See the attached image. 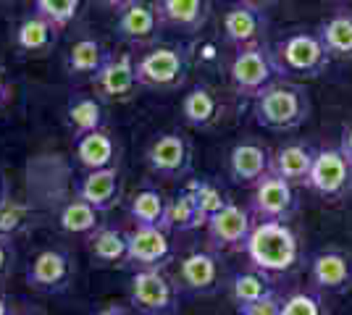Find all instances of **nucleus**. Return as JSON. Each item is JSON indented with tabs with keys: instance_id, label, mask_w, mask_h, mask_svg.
Wrapping results in <instances>:
<instances>
[{
	"instance_id": "6e6552de",
	"label": "nucleus",
	"mask_w": 352,
	"mask_h": 315,
	"mask_svg": "<svg viewBox=\"0 0 352 315\" xmlns=\"http://www.w3.org/2000/svg\"><path fill=\"white\" fill-rule=\"evenodd\" d=\"M252 215L258 221H289L297 210L294 184L268 171L263 179L252 187Z\"/></svg>"
},
{
	"instance_id": "9b49d317",
	"label": "nucleus",
	"mask_w": 352,
	"mask_h": 315,
	"mask_svg": "<svg viewBox=\"0 0 352 315\" xmlns=\"http://www.w3.org/2000/svg\"><path fill=\"white\" fill-rule=\"evenodd\" d=\"M252 210L242 208L236 202H226L219 213L208 218V240L216 250H245L252 234Z\"/></svg>"
},
{
	"instance_id": "f704fd0d",
	"label": "nucleus",
	"mask_w": 352,
	"mask_h": 315,
	"mask_svg": "<svg viewBox=\"0 0 352 315\" xmlns=\"http://www.w3.org/2000/svg\"><path fill=\"white\" fill-rule=\"evenodd\" d=\"M190 189L195 192V200H197V208H200V215L206 218V224H208V218L213 215V213H219L229 200H223V195H221V189L213 184V181H206V179H200V181H192L190 184Z\"/></svg>"
},
{
	"instance_id": "ea45409f",
	"label": "nucleus",
	"mask_w": 352,
	"mask_h": 315,
	"mask_svg": "<svg viewBox=\"0 0 352 315\" xmlns=\"http://www.w3.org/2000/svg\"><path fill=\"white\" fill-rule=\"evenodd\" d=\"M236 3H242V5H250V8H261V11H265V8H271L276 0H236Z\"/></svg>"
},
{
	"instance_id": "4468645a",
	"label": "nucleus",
	"mask_w": 352,
	"mask_h": 315,
	"mask_svg": "<svg viewBox=\"0 0 352 315\" xmlns=\"http://www.w3.org/2000/svg\"><path fill=\"white\" fill-rule=\"evenodd\" d=\"M176 286L179 292L190 294H213L221 286V263L216 253L195 250L179 260L176 270Z\"/></svg>"
},
{
	"instance_id": "72a5a7b5",
	"label": "nucleus",
	"mask_w": 352,
	"mask_h": 315,
	"mask_svg": "<svg viewBox=\"0 0 352 315\" xmlns=\"http://www.w3.org/2000/svg\"><path fill=\"white\" fill-rule=\"evenodd\" d=\"M279 315H329L321 292H294L281 300Z\"/></svg>"
},
{
	"instance_id": "20e7f679",
	"label": "nucleus",
	"mask_w": 352,
	"mask_h": 315,
	"mask_svg": "<svg viewBox=\"0 0 352 315\" xmlns=\"http://www.w3.org/2000/svg\"><path fill=\"white\" fill-rule=\"evenodd\" d=\"M279 74V66L274 58V47L265 43L248 47H236L232 66H229V79L236 95H248V97H258L263 90H268Z\"/></svg>"
},
{
	"instance_id": "a18cd8bd",
	"label": "nucleus",
	"mask_w": 352,
	"mask_h": 315,
	"mask_svg": "<svg viewBox=\"0 0 352 315\" xmlns=\"http://www.w3.org/2000/svg\"><path fill=\"white\" fill-rule=\"evenodd\" d=\"M0 197H3V181H0ZM0 202H3V200H0Z\"/></svg>"
},
{
	"instance_id": "2eb2a0df",
	"label": "nucleus",
	"mask_w": 352,
	"mask_h": 315,
	"mask_svg": "<svg viewBox=\"0 0 352 315\" xmlns=\"http://www.w3.org/2000/svg\"><path fill=\"white\" fill-rule=\"evenodd\" d=\"M310 281L316 292L344 294L352 289V255L344 250H321L310 260Z\"/></svg>"
},
{
	"instance_id": "9d476101",
	"label": "nucleus",
	"mask_w": 352,
	"mask_h": 315,
	"mask_svg": "<svg viewBox=\"0 0 352 315\" xmlns=\"http://www.w3.org/2000/svg\"><path fill=\"white\" fill-rule=\"evenodd\" d=\"M140 87L137 82V58L132 53H121V56H108L103 69L92 76V90L95 97L103 103H116L132 97V92Z\"/></svg>"
},
{
	"instance_id": "393cba45",
	"label": "nucleus",
	"mask_w": 352,
	"mask_h": 315,
	"mask_svg": "<svg viewBox=\"0 0 352 315\" xmlns=\"http://www.w3.org/2000/svg\"><path fill=\"white\" fill-rule=\"evenodd\" d=\"M87 250L100 266H126V234L113 226H98L87 237Z\"/></svg>"
},
{
	"instance_id": "473e14b6",
	"label": "nucleus",
	"mask_w": 352,
	"mask_h": 315,
	"mask_svg": "<svg viewBox=\"0 0 352 315\" xmlns=\"http://www.w3.org/2000/svg\"><path fill=\"white\" fill-rule=\"evenodd\" d=\"M32 5H34V14L47 19L56 30H63L79 14L82 0H32Z\"/></svg>"
},
{
	"instance_id": "f8f14e48",
	"label": "nucleus",
	"mask_w": 352,
	"mask_h": 315,
	"mask_svg": "<svg viewBox=\"0 0 352 315\" xmlns=\"http://www.w3.org/2000/svg\"><path fill=\"white\" fill-rule=\"evenodd\" d=\"M72 276L74 263L69 253L58 247H47L32 257L30 268H27V284L43 294H60L69 289Z\"/></svg>"
},
{
	"instance_id": "37998d69",
	"label": "nucleus",
	"mask_w": 352,
	"mask_h": 315,
	"mask_svg": "<svg viewBox=\"0 0 352 315\" xmlns=\"http://www.w3.org/2000/svg\"><path fill=\"white\" fill-rule=\"evenodd\" d=\"M0 315H14V307L6 297H0Z\"/></svg>"
},
{
	"instance_id": "7ed1b4c3",
	"label": "nucleus",
	"mask_w": 352,
	"mask_h": 315,
	"mask_svg": "<svg viewBox=\"0 0 352 315\" xmlns=\"http://www.w3.org/2000/svg\"><path fill=\"white\" fill-rule=\"evenodd\" d=\"M274 58L279 74L292 79H318L331 63L318 32H292L281 37L274 45Z\"/></svg>"
},
{
	"instance_id": "f257e3e1",
	"label": "nucleus",
	"mask_w": 352,
	"mask_h": 315,
	"mask_svg": "<svg viewBox=\"0 0 352 315\" xmlns=\"http://www.w3.org/2000/svg\"><path fill=\"white\" fill-rule=\"evenodd\" d=\"M252 268L265 273H289L300 263V240L284 221H258L245 244Z\"/></svg>"
},
{
	"instance_id": "5701e85b",
	"label": "nucleus",
	"mask_w": 352,
	"mask_h": 315,
	"mask_svg": "<svg viewBox=\"0 0 352 315\" xmlns=\"http://www.w3.org/2000/svg\"><path fill=\"white\" fill-rule=\"evenodd\" d=\"M74 155H76L79 165H85L87 171L116 165V145H113L111 135L103 129L74 137Z\"/></svg>"
},
{
	"instance_id": "4be33fe9",
	"label": "nucleus",
	"mask_w": 352,
	"mask_h": 315,
	"mask_svg": "<svg viewBox=\"0 0 352 315\" xmlns=\"http://www.w3.org/2000/svg\"><path fill=\"white\" fill-rule=\"evenodd\" d=\"M274 292L276 289H274V281H271V273H265L261 268L239 270L229 281V294H232V302L236 305V310L258 305L261 300L271 297Z\"/></svg>"
},
{
	"instance_id": "aec40b11",
	"label": "nucleus",
	"mask_w": 352,
	"mask_h": 315,
	"mask_svg": "<svg viewBox=\"0 0 352 315\" xmlns=\"http://www.w3.org/2000/svg\"><path fill=\"white\" fill-rule=\"evenodd\" d=\"M268 171H271V152L255 139L236 142L232 152H229V174H232V179L236 184L255 187Z\"/></svg>"
},
{
	"instance_id": "f03ea898",
	"label": "nucleus",
	"mask_w": 352,
	"mask_h": 315,
	"mask_svg": "<svg viewBox=\"0 0 352 315\" xmlns=\"http://www.w3.org/2000/svg\"><path fill=\"white\" fill-rule=\"evenodd\" d=\"M255 121L268 132H294L310 116V97L300 84L274 82L255 97Z\"/></svg>"
},
{
	"instance_id": "4c0bfd02",
	"label": "nucleus",
	"mask_w": 352,
	"mask_h": 315,
	"mask_svg": "<svg viewBox=\"0 0 352 315\" xmlns=\"http://www.w3.org/2000/svg\"><path fill=\"white\" fill-rule=\"evenodd\" d=\"M339 148H342V152L347 155L352 161V124H347L344 126V132H342V142H339Z\"/></svg>"
},
{
	"instance_id": "79ce46f5",
	"label": "nucleus",
	"mask_w": 352,
	"mask_h": 315,
	"mask_svg": "<svg viewBox=\"0 0 352 315\" xmlns=\"http://www.w3.org/2000/svg\"><path fill=\"white\" fill-rule=\"evenodd\" d=\"M8 95H11V90H8V84H6V79H3V74H0V105L8 100Z\"/></svg>"
},
{
	"instance_id": "a19ab883",
	"label": "nucleus",
	"mask_w": 352,
	"mask_h": 315,
	"mask_svg": "<svg viewBox=\"0 0 352 315\" xmlns=\"http://www.w3.org/2000/svg\"><path fill=\"white\" fill-rule=\"evenodd\" d=\"M89 315H126V310L118 307V305H105V307H100V310H95V313Z\"/></svg>"
},
{
	"instance_id": "b1692460",
	"label": "nucleus",
	"mask_w": 352,
	"mask_h": 315,
	"mask_svg": "<svg viewBox=\"0 0 352 315\" xmlns=\"http://www.w3.org/2000/svg\"><path fill=\"white\" fill-rule=\"evenodd\" d=\"M182 116L184 121L195 126V129H208L221 119V103L216 97V92L206 87V84H197L192 87L184 97H182Z\"/></svg>"
},
{
	"instance_id": "412c9836",
	"label": "nucleus",
	"mask_w": 352,
	"mask_h": 315,
	"mask_svg": "<svg viewBox=\"0 0 352 315\" xmlns=\"http://www.w3.org/2000/svg\"><path fill=\"white\" fill-rule=\"evenodd\" d=\"M155 11L163 27L197 34L210 19V0H155Z\"/></svg>"
},
{
	"instance_id": "2f4dec72",
	"label": "nucleus",
	"mask_w": 352,
	"mask_h": 315,
	"mask_svg": "<svg viewBox=\"0 0 352 315\" xmlns=\"http://www.w3.org/2000/svg\"><path fill=\"white\" fill-rule=\"evenodd\" d=\"M166 205H168V200L158 189L145 187L129 200V218L134 221V226H163Z\"/></svg>"
},
{
	"instance_id": "bb28decb",
	"label": "nucleus",
	"mask_w": 352,
	"mask_h": 315,
	"mask_svg": "<svg viewBox=\"0 0 352 315\" xmlns=\"http://www.w3.org/2000/svg\"><path fill=\"white\" fill-rule=\"evenodd\" d=\"M331 60H352V11L331 14L318 30Z\"/></svg>"
},
{
	"instance_id": "7c9ffc66",
	"label": "nucleus",
	"mask_w": 352,
	"mask_h": 315,
	"mask_svg": "<svg viewBox=\"0 0 352 315\" xmlns=\"http://www.w3.org/2000/svg\"><path fill=\"white\" fill-rule=\"evenodd\" d=\"M58 226L66 234H76V237H89L98 226H100V213L92 208L89 202L74 197L69 200L58 213Z\"/></svg>"
},
{
	"instance_id": "1a4fd4ad",
	"label": "nucleus",
	"mask_w": 352,
	"mask_h": 315,
	"mask_svg": "<svg viewBox=\"0 0 352 315\" xmlns=\"http://www.w3.org/2000/svg\"><path fill=\"white\" fill-rule=\"evenodd\" d=\"M147 168L161 179L176 181L184 179L192 171V148L190 142L176 132L158 135L145 152Z\"/></svg>"
},
{
	"instance_id": "c9c22d12",
	"label": "nucleus",
	"mask_w": 352,
	"mask_h": 315,
	"mask_svg": "<svg viewBox=\"0 0 352 315\" xmlns=\"http://www.w3.org/2000/svg\"><path fill=\"white\" fill-rule=\"evenodd\" d=\"M279 307H281V297L274 292L271 297L261 300L258 305H250L245 310H236V315H279Z\"/></svg>"
},
{
	"instance_id": "423d86ee",
	"label": "nucleus",
	"mask_w": 352,
	"mask_h": 315,
	"mask_svg": "<svg viewBox=\"0 0 352 315\" xmlns=\"http://www.w3.org/2000/svg\"><path fill=\"white\" fill-rule=\"evenodd\" d=\"M179 286L163 268H140L129 281V302L142 315H174L179 310Z\"/></svg>"
},
{
	"instance_id": "a878e982",
	"label": "nucleus",
	"mask_w": 352,
	"mask_h": 315,
	"mask_svg": "<svg viewBox=\"0 0 352 315\" xmlns=\"http://www.w3.org/2000/svg\"><path fill=\"white\" fill-rule=\"evenodd\" d=\"M56 27L43 19V16L32 14L27 19H21V24L14 32V45L21 53H47L56 45Z\"/></svg>"
},
{
	"instance_id": "39448f33",
	"label": "nucleus",
	"mask_w": 352,
	"mask_h": 315,
	"mask_svg": "<svg viewBox=\"0 0 352 315\" xmlns=\"http://www.w3.org/2000/svg\"><path fill=\"white\" fill-rule=\"evenodd\" d=\"M190 71V56L184 47L155 45L137 58V82L150 90H176Z\"/></svg>"
},
{
	"instance_id": "cd10ccee",
	"label": "nucleus",
	"mask_w": 352,
	"mask_h": 315,
	"mask_svg": "<svg viewBox=\"0 0 352 315\" xmlns=\"http://www.w3.org/2000/svg\"><path fill=\"white\" fill-rule=\"evenodd\" d=\"M108 50L103 47L100 40H95V37H82V40H76L69 50V56H66V71L72 76H92L98 74L100 69H103V63L108 60Z\"/></svg>"
},
{
	"instance_id": "f3484780",
	"label": "nucleus",
	"mask_w": 352,
	"mask_h": 315,
	"mask_svg": "<svg viewBox=\"0 0 352 315\" xmlns=\"http://www.w3.org/2000/svg\"><path fill=\"white\" fill-rule=\"evenodd\" d=\"M118 195H121L118 165L87 171L85 176H79L76 184H74V197L89 202L98 213H108L118 202Z\"/></svg>"
},
{
	"instance_id": "6ab92c4d",
	"label": "nucleus",
	"mask_w": 352,
	"mask_h": 315,
	"mask_svg": "<svg viewBox=\"0 0 352 315\" xmlns=\"http://www.w3.org/2000/svg\"><path fill=\"white\" fill-rule=\"evenodd\" d=\"M318 150L308 142H287L271 155V171L294 187H308Z\"/></svg>"
},
{
	"instance_id": "c03bdc74",
	"label": "nucleus",
	"mask_w": 352,
	"mask_h": 315,
	"mask_svg": "<svg viewBox=\"0 0 352 315\" xmlns=\"http://www.w3.org/2000/svg\"><path fill=\"white\" fill-rule=\"evenodd\" d=\"M14 315H37V313H30V310H21V313H14Z\"/></svg>"
},
{
	"instance_id": "ddd939ff",
	"label": "nucleus",
	"mask_w": 352,
	"mask_h": 315,
	"mask_svg": "<svg viewBox=\"0 0 352 315\" xmlns=\"http://www.w3.org/2000/svg\"><path fill=\"white\" fill-rule=\"evenodd\" d=\"M126 266H134V270L163 268L174 255L168 231L163 226H134L126 234Z\"/></svg>"
},
{
	"instance_id": "0eeeda50",
	"label": "nucleus",
	"mask_w": 352,
	"mask_h": 315,
	"mask_svg": "<svg viewBox=\"0 0 352 315\" xmlns=\"http://www.w3.org/2000/svg\"><path fill=\"white\" fill-rule=\"evenodd\" d=\"M308 189L331 202L352 197V161L342 152V148L318 150L313 171H310Z\"/></svg>"
},
{
	"instance_id": "58836bf2",
	"label": "nucleus",
	"mask_w": 352,
	"mask_h": 315,
	"mask_svg": "<svg viewBox=\"0 0 352 315\" xmlns=\"http://www.w3.org/2000/svg\"><path fill=\"white\" fill-rule=\"evenodd\" d=\"M98 3H100L103 8H111V11H116V14H118V11H124V8H126L132 0H98Z\"/></svg>"
},
{
	"instance_id": "c756f323",
	"label": "nucleus",
	"mask_w": 352,
	"mask_h": 315,
	"mask_svg": "<svg viewBox=\"0 0 352 315\" xmlns=\"http://www.w3.org/2000/svg\"><path fill=\"white\" fill-rule=\"evenodd\" d=\"M200 226H206V218L200 215L195 192L187 187L184 192H179L176 197L168 200L163 229L166 231H192V229H200Z\"/></svg>"
},
{
	"instance_id": "dca6fc26",
	"label": "nucleus",
	"mask_w": 352,
	"mask_h": 315,
	"mask_svg": "<svg viewBox=\"0 0 352 315\" xmlns=\"http://www.w3.org/2000/svg\"><path fill=\"white\" fill-rule=\"evenodd\" d=\"M161 16L155 11V3L147 0H132L124 11L116 14V34L118 40L129 43V45H150L155 43L158 32H161Z\"/></svg>"
},
{
	"instance_id": "c85d7f7f",
	"label": "nucleus",
	"mask_w": 352,
	"mask_h": 315,
	"mask_svg": "<svg viewBox=\"0 0 352 315\" xmlns=\"http://www.w3.org/2000/svg\"><path fill=\"white\" fill-rule=\"evenodd\" d=\"M66 116H69V126H72L74 137L98 132L105 124L103 100L89 97V95H74L66 105Z\"/></svg>"
},
{
	"instance_id": "e433bc0d",
	"label": "nucleus",
	"mask_w": 352,
	"mask_h": 315,
	"mask_svg": "<svg viewBox=\"0 0 352 315\" xmlns=\"http://www.w3.org/2000/svg\"><path fill=\"white\" fill-rule=\"evenodd\" d=\"M11 263H14V250H11V244H8L6 237H0V279L8 273Z\"/></svg>"
},
{
	"instance_id": "a211bd4d",
	"label": "nucleus",
	"mask_w": 352,
	"mask_h": 315,
	"mask_svg": "<svg viewBox=\"0 0 352 315\" xmlns=\"http://www.w3.org/2000/svg\"><path fill=\"white\" fill-rule=\"evenodd\" d=\"M265 32H268V16L261 8H250V5L234 3L223 14V37L234 47L265 43Z\"/></svg>"
}]
</instances>
